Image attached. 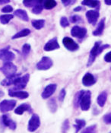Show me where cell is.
Returning <instances> with one entry per match:
<instances>
[{"label": "cell", "instance_id": "cell-1", "mask_svg": "<svg viewBox=\"0 0 111 133\" xmlns=\"http://www.w3.org/2000/svg\"><path fill=\"white\" fill-rule=\"evenodd\" d=\"M0 71L2 72L6 77H9L15 74H16L17 72V66L13 64L11 62H5L1 68H0Z\"/></svg>", "mask_w": 111, "mask_h": 133}, {"label": "cell", "instance_id": "cell-2", "mask_svg": "<svg viewBox=\"0 0 111 133\" xmlns=\"http://www.w3.org/2000/svg\"><path fill=\"white\" fill-rule=\"evenodd\" d=\"M91 93L90 91H84V94L81 97L80 104L79 106L81 107V109L83 111H88L90 109L91 107Z\"/></svg>", "mask_w": 111, "mask_h": 133}, {"label": "cell", "instance_id": "cell-3", "mask_svg": "<svg viewBox=\"0 0 111 133\" xmlns=\"http://www.w3.org/2000/svg\"><path fill=\"white\" fill-rule=\"evenodd\" d=\"M41 125V119L37 114H33L28 122V129L30 132H35Z\"/></svg>", "mask_w": 111, "mask_h": 133}, {"label": "cell", "instance_id": "cell-4", "mask_svg": "<svg viewBox=\"0 0 111 133\" xmlns=\"http://www.w3.org/2000/svg\"><path fill=\"white\" fill-rule=\"evenodd\" d=\"M17 101L15 100H4L0 103V112L1 113H7L12 110Z\"/></svg>", "mask_w": 111, "mask_h": 133}, {"label": "cell", "instance_id": "cell-5", "mask_svg": "<svg viewBox=\"0 0 111 133\" xmlns=\"http://www.w3.org/2000/svg\"><path fill=\"white\" fill-rule=\"evenodd\" d=\"M53 62L52 61L50 57L47 56H43L39 62H37L36 67L38 70L41 71H45V70H48L50 69L51 67L53 66Z\"/></svg>", "mask_w": 111, "mask_h": 133}, {"label": "cell", "instance_id": "cell-6", "mask_svg": "<svg viewBox=\"0 0 111 133\" xmlns=\"http://www.w3.org/2000/svg\"><path fill=\"white\" fill-rule=\"evenodd\" d=\"M29 78H30L29 74H26L22 77H19L17 82L14 85V88L11 90V91H20V90L24 89L27 86L28 82H29Z\"/></svg>", "mask_w": 111, "mask_h": 133}, {"label": "cell", "instance_id": "cell-7", "mask_svg": "<svg viewBox=\"0 0 111 133\" xmlns=\"http://www.w3.org/2000/svg\"><path fill=\"white\" fill-rule=\"evenodd\" d=\"M15 55L14 52L9 50V46L5 47L0 50V59L1 60L8 62H11V60L15 59Z\"/></svg>", "mask_w": 111, "mask_h": 133}, {"label": "cell", "instance_id": "cell-8", "mask_svg": "<svg viewBox=\"0 0 111 133\" xmlns=\"http://www.w3.org/2000/svg\"><path fill=\"white\" fill-rule=\"evenodd\" d=\"M101 45V41H97L94 43V46L92 47V49L90 51V55H89V59H88V64H87V66L89 67L91 66V65L93 64V62H94L96 57L99 55L98 53V49L100 47V46Z\"/></svg>", "mask_w": 111, "mask_h": 133}, {"label": "cell", "instance_id": "cell-9", "mask_svg": "<svg viewBox=\"0 0 111 133\" xmlns=\"http://www.w3.org/2000/svg\"><path fill=\"white\" fill-rule=\"evenodd\" d=\"M62 43L64 45V46L69 51L74 52L78 50L79 49V44L74 41L70 37H66L63 38L62 40Z\"/></svg>", "mask_w": 111, "mask_h": 133}, {"label": "cell", "instance_id": "cell-10", "mask_svg": "<svg viewBox=\"0 0 111 133\" xmlns=\"http://www.w3.org/2000/svg\"><path fill=\"white\" fill-rule=\"evenodd\" d=\"M86 34H87V30L79 26H74L71 30V36L79 39L84 38L86 36Z\"/></svg>", "mask_w": 111, "mask_h": 133}, {"label": "cell", "instance_id": "cell-11", "mask_svg": "<svg viewBox=\"0 0 111 133\" xmlns=\"http://www.w3.org/2000/svg\"><path fill=\"white\" fill-rule=\"evenodd\" d=\"M57 88V84H48L43 91L41 94V97L43 99H48L50 98L51 96L54 94Z\"/></svg>", "mask_w": 111, "mask_h": 133}, {"label": "cell", "instance_id": "cell-12", "mask_svg": "<svg viewBox=\"0 0 111 133\" xmlns=\"http://www.w3.org/2000/svg\"><path fill=\"white\" fill-rule=\"evenodd\" d=\"M58 49H60V44L58 43L57 37H54V38L50 40L45 44V46L43 47V50L47 52L53 51V50H58Z\"/></svg>", "mask_w": 111, "mask_h": 133}, {"label": "cell", "instance_id": "cell-13", "mask_svg": "<svg viewBox=\"0 0 111 133\" xmlns=\"http://www.w3.org/2000/svg\"><path fill=\"white\" fill-rule=\"evenodd\" d=\"M96 82H97V78L94 77V75L88 72L86 73L82 78V84L85 87H91L94 85Z\"/></svg>", "mask_w": 111, "mask_h": 133}, {"label": "cell", "instance_id": "cell-14", "mask_svg": "<svg viewBox=\"0 0 111 133\" xmlns=\"http://www.w3.org/2000/svg\"><path fill=\"white\" fill-rule=\"evenodd\" d=\"M99 16H100V14L97 10H89L86 12L87 20L93 25H94L97 23V21L98 19Z\"/></svg>", "mask_w": 111, "mask_h": 133}, {"label": "cell", "instance_id": "cell-15", "mask_svg": "<svg viewBox=\"0 0 111 133\" xmlns=\"http://www.w3.org/2000/svg\"><path fill=\"white\" fill-rule=\"evenodd\" d=\"M21 77V74H15L9 77H6V78H5L4 80H2L1 82V84L2 86H10V85H15V83L17 82L18 79Z\"/></svg>", "mask_w": 111, "mask_h": 133}, {"label": "cell", "instance_id": "cell-16", "mask_svg": "<svg viewBox=\"0 0 111 133\" xmlns=\"http://www.w3.org/2000/svg\"><path fill=\"white\" fill-rule=\"evenodd\" d=\"M2 120L3 124H4L5 126L9 127L10 129H11V130L16 129L17 124H16V123H15V121H13L8 115H3L2 117Z\"/></svg>", "mask_w": 111, "mask_h": 133}, {"label": "cell", "instance_id": "cell-17", "mask_svg": "<svg viewBox=\"0 0 111 133\" xmlns=\"http://www.w3.org/2000/svg\"><path fill=\"white\" fill-rule=\"evenodd\" d=\"M9 95L12 97H16L18 99H27L29 97V94L26 91H11L9 90Z\"/></svg>", "mask_w": 111, "mask_h": 133}, {"label": "cell", "instance_id": "cell-18", "mask_svg": "<svg viewBox=\"0 0 111 133\" xmlns=\"http://www.w3.org/2000/svg\"><path fill=\"white\" fill-rule=\"evenodd\" d=\"M30 110H31V107H30L29 104L23 103V104H21L19 107H18L15 110V113L18 114V115H22L24 112H26V111L30 112Z\"/></svg>", "mask_w": 111, "mask_h": 133}, {"label": "cell", "instance_id": "cell-19", "mask_svg": "<svg viewBox=\"0 0 111 133\" xmlns=\"http://www.w3.org/2000/svg\"><path fill=\"white\" fill-rule=\"evenodd\" d=\"M14 15L19 18L20 19L24 21H29V17L28 15V13L23 9H17L14 11Z\"/></svg>", "mask_w": 111, "mask_h": 133}, {"label": "cell", "instance_id": "cell-20", "mask_svg": "<svg viewBox=\"0 0 111 133\" xmlns=\"http://www.w3.org/2000/svg\"><path fill=\"white\" fill-rule=\"evenodd\" d=\"M104 28H105V18H103L99 22L96 30L93 32V34L94 36H101V34H103V32Z\"/></svg>", "mask_w": 111, "mask_h": 133}, {"label": "cell", "instance_id": "cell-21", "mask_svg": "<svg viewBox=\"0 0 111 133\" xmlns=\"http://www.w3.org/2000/svg\"><path fill=\"white\" fill-rule=\"evenodd\" d=\"M107 93L106 91H103L101 92L98 97H97V104L101 107H103L107 101Z\"/></svg>", "mask_w": 111, "mask_h": 133}, {"label": "cell", "instance_id": "cell-22", "mask_svg": "<svg viewBox=\"0 0 111 133\" xmlns=\"http://www.w3.org/2000/svg\"><path fill=\"white\" fill-rule=\"evenodd\" d=\"M30 34V30L28 28H24V29H22L21 31L18 32L17 34H15L11 38L12 39H18V38H21V37H27Z\"/></svg>", "mask_w": 111, "mask_h": 133}, {"label": "cell", "instance_id": "cell-23", "mask_svg": "<svg viewBox=\"0 0 111 133\" xmlns=\"http://www.w3.org/2000/svg\"><path fill=\"white\" fill-rule=\"evenodd\" d=\"M32 26L37 29V30H41L42 29L44 25H45V20L43 19H40V20H33L31 21Z\"/></svg>", "mask_w": 111, "mask_h": 133}, {"label": "cell", "instance_id": "cell-24", "mask_svg": "<svg viewBox=\"0 0 111 133\" xmlns=\"http://www.w3.org/2000/svg\"><path fill=\"white\" fill-rule=\"evenodd\" d=\"M86 125V122L84 119H75V124L74 125V127L75 129V133H78L83 127H84Z\"/></svg>", "mask_w": 111, "mask_h": 133}, {"label": "cell", "instance_id": "cell-25", "mask_svg": "<svg viewBox=\"0 0 111 133\" xmlns=\"http://www.w3.org/2000/svg\"><path fill=\"white\" fill-rule=\"evenodd\" d=\"M81 4L83 5H86V6L90 7V8H99V6H100V2L99 1H94V0L82 1Z\"/></svg>", "mask_w": 111, "mask_h": 133}, {"label": "cell", "instance_id": "cell-26", "mask_svg": "<svg viewBox=\"0 0 111 133\" xmlns=\"http://www.w3.org/2000/svg\"><path fill=\"white\" fill-rule=\"evenodd\" d=\"M57 5V2L55 0H45L43 1V8L46 9H52L55 8Z\"/></svg>", "mask_w": 111, "mask_h": 133}, {"label": "cell", "instance_id": "cell-27", "mask_svg": "<svg viewBox=\"0 0 111 133\" xmlns=\"http://www.w3.org/2000/svg\"><path fill=\"white\" fill-rule=\"evenodd\" d=\"M84 91L81 90V91H79V92L76 94V95H75V97L74 98V107L75 108H78L79 107V106L80 104V101H81V97L84 94Z\"/></svg>", "mask_w": 111, "mask_h": 133}, {"label": "cell", "instance_id": "cell-28", "mask_svg": "<svg viewBox=\"0 0 111 133\" xmlns=\"http://www.w3.org/2000/svg\"><path fill=\"white\" fill-rule=\"evenodd\" d=\"M13 18H14V15H9V14L1 15L0 16V22L2 24H7L11 19H13Z\"/></svg>", "mask_w": 111, "mask_h": 133}, {"label": "cell", "instance_id": "cell-29", "mask_svg": "<svg viewBox=\"0 0 111 133\" xmlns=\"http://www.w3.org/2000/svg\"><path fill=\"white\" fill-rule=\"evenodd\" d=\"M48 107L51 113H55L57 110V103L54 98H51L48 102Z\"/></svg>", "mask_w": 111, "mask_h": 133}, {"label": "cell", "instance_id": "cell-30", "mask_svg": "<svg viewBox=\"0 0 111 133\" xmlns=\"http://www.w3.org/2000/svg\"><path fill=\"white\" fill-rule=\"evenodd\" d=\"M41 2V0H26V1H23V4L24 6H26L28 8H31V7L34 8L35 5L39 4Z\"/></svg>", "mask_w": 111, "mask_h": 133}, {"label": "cell", "instance_id": "cell-31", "mask_svg": "<svg viewBox=\"0 0 111 133\" xmlns=\"http://www.w3.org/2000/svg\"><path fill=\"white\" fill-rule=\"evenodd\" d=\"M43 1L41 0V2L37 4V5H35L33 9H32V12L35 15H39L41 14L43 11Z\"/></svg>", "mask_w": 111, "mask_h": 133}, {"label": "cell", "instance_id": "cell-32", "mask_svg": "<svg viewBox=\"0 0 111 133\" xmlns=\"http://www.w3.org/2000/svg\"><path fill=\"white\" fill-rule=\"evenodd\" d=\"M30 45L28 43H25L22 46V55L24 57H27L28 56V54L30 52Z\"/></svg>", "mask_w": 111, "mask_h": 133}, {"label": "cell", "instance_id": "cell-33", "mask_svg": "<svg viewBox=\"0 0 111 133\" xmlns=\"http://www.w3.org/2000/svg\"><path fill=\"white\" fill-rule=\"evenodd\" d=\"M96 132H97V125H91L90 126L84 129L81 133H96Z\"/></svg>", "mask_w": 111, "mask_h": 133}, {"label": "cell", "instance_id": "cell-34", "mask_svg": "<svg viewBox=\"0 0 111 133\" xmlns=\"http://www.w3.org/2000/svg\"><path fill=\"white\" fill-rule=\"evenodd\" d=\"M69 129V121L68 119H66L62 125V133H66L68 132V130Z\"/></svg>", "mask_w": 111, "mask_h": 133}, {"label": "cell", "instance_id": "cell-35", "mask_svg": "<svg viewBox=\"0 0 111 133\" xmlns=\"http://www.w3.org/2000/svg\"><path fill=\"white\" fill-rule=\"evenodd\" d=\"M103 122L107 124V125H110L111 124V112L109 113H107L103 116Z\"/></svg>", "mask_w": 111, "mask_h": 133}, {"label": "cell", "instance_id": "cell-36", "mask_svg": "<svg viewBox=\"0 0 111 133\" xmlns=\"http://www.w3.org/2000/svg\"><path fill=\"white\" fill-rule=\"evenodd\" d=\"M60 25L62 28H66L69 26V22L66 17H62L60 19Z\"/></svg>", "mask_w": 111, "mask_h": 133}, {"label": "cell", "instance_id": "cell-37", "mask_svg": "<svg viewBox=\"0 0 111 133\" xmlns=\"http://www.w3.org/2000/svg\"><path fill=\"white\" fill-rule=\"evenodd\" d=\"M66 89L63 88L62 89L60 92V94H59V100L60 102H63L65 97H66Z\"/></svg>", "mask_w": 111, "mask_h": 133}, {"label": "cell", "instance_id": "cell-38", "mask_svg": "<svg viewBox=\"0 0 111 133\" xmlns=\"http://www.w3.org/2000/svg\"><path fill=\"white\" fill-rule=\"evenodd\" d=\"M81 21V18L79 15H72L70 17V21L72 23H78Z\"/></svg>", "mask_w": 111, "mask_h": 133}, {"label": "cell", "instance_id": "cell-39", "mask_svg": "<svg viewBox=\"0 0 111 133\" xmlns=\"http://www.w3.org/2000/svg\"><path fill=\"white\" fill-rule=\"evenodd\" d=\"M12 11H13V8L11 5H6L2 9V11L4 13H10Z\"/></svg>", "mask_w": 111, "mask_h": 133}, {"label": "cell", "instance_id": "cell-40", "mask_svg": "<svg viewBox=\"0 0 111 133\" xmlns=\"http://www.w3.org/2000/svg\"><path fill=\"white\" fill-rule=\"evenodd\" d=\"M75 2V1H70V0H62V3L64 5V6H69L71 4H74Z\"/></svg>", "mask_w": 111, "mask_h": 133}, {"label": "cell", "instance_id": "cell-41", "mask_svg": "<svg viewBox=\"0 0 111 133\" xmlns=\"http://www.w3.org/2000/svg\"><path fill=\"white\" fill-rule=\"evenodd\" d=\"M104 60L107 62H111V51L107 52L104 56Z\"/></svg>", "mask_w": 111, "mask_h": 133}, {"label": "cell", "instance_id": "cell-42", "mask_svg": "<svg viewBox=\"0 0 111 133\" xmlns=\"http://www.w3.org/2000/svg\"><path fill=\"white\" fill-rule=\"evenodd\" d=\"M9 2H10L9 0H0V5L7 4V3H9Z\"/></svg>", "mask_w": 111, "mask_h": 133}, {"label": "cell", "instance_id": "cell-43", "mask_svg": "<svg viewBox=\"0 0 111 133\" xmlns=\"http://www.w3.org/2000/svg\"><path fill=\"white\" fill-rule=\"evenodd\" d=\"M81 9H82V8H81V6H78V7L74 9V11H80Z\"/></svg>", "mask_w": 111, "mask_h": 133}, {"label": "cell", "instance_id": "cell-44", "mask_svg": "<svg viewBox=\"0 0 111 133\" xmlns=\"http://www.w3.org/2000/svg\"><path fill=\"white\" fill-rule=\"evenodd\" d=\"M104 2H105V4L107 5H111V0H105Z\"/></svg>", "mask_w": 111, "mask_h": 133}, {"label": "cell", "instance_id": "cell-45", "mask_svg": "<svg viewBox=\"0 0 111 133\" xmlns=\"http://www.w3.org/2000/svg\"><path fill=\"white\" fill-rule=\"evenodd\" d=\"M4 94H5L4 92H3L2 91H1V90H0V97H2L4 96Z\"/></svg>", "mask_w": 111, "mask_h": 133}, {"label": "cell", "instance_id": "cell-46", "mask_svg": "<svg viewBox=\"0 0 111 133\" xmlns=\"http://www.w3.org/2000/svg\"><path fill=\"white\" fill-rule=\"evenodd\" d=\"M109 133H111V131H110V132H109Z\"/></svg>", "mask_w": 111, "mask_h": 133}]
</instances>
